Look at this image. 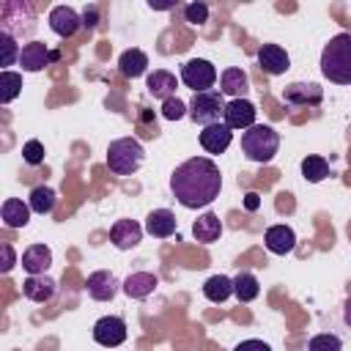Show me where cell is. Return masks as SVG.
<instances>
[{
	"instance_id": "cell-1",
	"label": "cell",
	"mask_w": 351,
	"mask_h": 351,
	"mask_svg": "<svg viewBox=\"0 0 351 351\" xmlns=\"http://www.w3.org/2000/svg\"><path fill=\"white\" fill-rule=\"evenodd\" d=\"M170 189L184 208H206L219 197L222 173L208 156H192L170 176Z\"/></svg>"
},
{
	"instance_id": "cell-2",
	"label": "cell",
	"mask_w": 351,
	"mask_h": 351,
	"mask_svg": "<svg viewBox=\"0 0 351 351\" xmlns=\"http://www.w3.org/2000/svg\"><path fill=\"white\" fill-rule=\"evenodd\" d=\"M321 74L337 85H351V36L337 33L321 52Z\"/></svg>"
},
{
	"instance_id": "cell-3",
	"label": "cell",
	"mask_w": 351,
	"mask_h": 351,
	"mask_svg": "<svg viewBox=\"0 0 351 351\" xmlns=\"http://www.w3.org/2000/svg\"><path fill=\"white\" fill-rule=\"evenodd\" d=\"M277 148H280V134L269 123H255L252 129H247L241 134V151L247 154L250 162L269 165L274 159Z\"/></svg>"
},
{
	"instance_id": "cell-4",
	"label": "cell",
	"mask_w": 351,
	"mask_h": 351,
	"mask_svg": "<svg viewBox=\"0 0 351 351\" xmlns=\"http://www.w3.org/2000/svg\"><path fill=\"white\" fill-rule=\"evenodd\" d=\"M145 159V151L140 145V140L134 137H118L107 145V167L115 173V176H132L140 170Z\"/></svg>"
},
{
	"instance_id": "cell-5",
	"label": "cell",
	"mask_w": 351,
	"mask_h": 351,
	"mask_svg": "<svg viewBox=\"0 0 351 351\" xmlns=\"http://www.w3.org/2000/svg\"><path fill=\"white\" fill-rule=\"evenodd\" d=\"M225 107H228V101L222 99L219 90L195 93L189 101V118L200 126H211V123H219V118H225Z\"/></svg>"
},
{
	"instance_id": "cell-6",
	"label": "cell",
	"mask_w": 351,
	"mask_h": 351,
	"mask_svg": "<svg viewBox=\"0 0 351 351\" xmlns=\"http://www.w3.org/2000/svg\"><path fill=\"white\" fill-rule=\"evenodd\" d=\"M181 82H184L186 88H192L195 93H206V90H211L214 82H217V69H214V63L206 60V58H192V60H186V63L181 66Z\"/></svg>"
},
{
	"instance_id": "cell-7",
	"label": "cell",
	"mask_w": 351,
	"mask_h": 351,
	"mask_svg": "<svg viewBox=\"0 0 351 351\" xmlns=\"http://www.w3.org/2000/svg\"><path fill=\"white\" fill-rule=\"evenodd\" d=\"M93 340L104 348H115L126 340V321L121 315H104L93 324Z\"/></svg>"
},
{
	"instance_id": "cell-8",
	"label": "cell",
	"mask_w": 351,
	"mask_h": 351,
	"mask_svg": "<svg viewBox=\"0 0 351 351\" xmlns=\"http://www.w3.org/2000/svg\"><path fill=\"white\" fill-rule=\"evenodd\" d=\"M255 115H258V110L250 99H230L228 107H225V126L233 129V132L236 129L247 132V129L255 126Z\"/></svg>"
},
{
	"instance_id": "cell-9",
	"label": "cell",
	"mask_w": 351,
	"mask_h": 351,
	"mask_svg": "<svg viewBox=\"0 0 351 351\" xmlns=\"http://www.w3.org/2000/svg\"><path fill=\"white\" fill-rule=\"evenodd\" d=\"M321 99H324V90L315 82H291L282 90V101L293 107H315L321 104Z\"/></svg>"
},
{
	"instance_id": "cell-10",
	"label": "cell",
	"mask_w": 351,
	"mask_h": 351,
	"mask_svg": "<svg viewBox=\"0 0 351 351\" xmlns=\"http://www.w3.org/2000/svg\"><path fill=\"white\" fill-rule=\"evenodd\" d=\"M258 66H261L266 74L280 77V74H285V71L291 69V58H288V52H285L280 44H263V47L258 49Z\"/></svg>"
},
{
	"instance_id": "cell-11",
	"label": "cell",
	"mask_w": 351,
	"mask_h": 351,
	"mask_svg": "<svg viewBox=\"0 0 351 351\" xmlns=\"http://www.w3.org/2000/svg\"><path fill=\"white\" fill-rule=\"evenodd\" d=\"M85 291H88V296L96 299V302H110V299L118 293V280H115L112 271L99 269V271L88 274V280H85Z\"/></svg>"
},
{
	"instance_id": "cell-12",
	"label": "cell",
	"mask_w": 351,
	"mask_h": 351,
	"mask_svg": "<svg viewBox=\"0 0 351 351\" xmlns=\"http://www.w3.org/2000/svg\"><path fill=\"white\" fill-rule=\"evenodd\" d=\"M52 60H58V52H49L44 41H30L22 47L19 52V66L25 71H41L44 66H49Z\"/></svg>"
},
{
	"instance_id": "cell-13",
	"label": "cell",
	"mask_w": 351,
	"mask_h": 351,
	"mask_svg": "<svg viewBox=\"0 0 351 351\" xmlns=\"http://www.w3.org/2000/svg\"><path fill=\"white\" fill-rule=\"evenodd\" d=\"M80 25H82V19H80V14H77L71 5H55V8L49 11V27H52V33L60 36V38H71Z\"/></svg>"
},
{
	"instance_id": "cell-14",
	"label": "cell",
	"mask_w": 351,
	"mask_h": 351,
	"mask_svg": "<svg viewBox=\"0 0 351 351\" xmlns=\"http://www.w3.org/2000/svg\"><path fill=\"white\" fill-rule=\"evenodd\" d=\"M230 140H233V129H228L225 121H222V123L203 126V132H200V145H203L208 154H225L228 145H230Z\"/></svg>"
},
{
	"instance_id": "cell-15",
	"label": "cell",
	"mask_w": 351,
	"mask_h": 351,
	"mask_svg": "<svg viewBox=\"0 0 351 351\" xmlns=\"http://www.w3.org/2000/svg\"><path fill=\"white\" fill-rule=\"evenodd\" d=\"M110 241L118 250H132V247H137L143 241V228L134 219H118L110 228Z\"/></svg>"
},
{
	"instance_id": "cell-16",
	"label": "cell",
	"mask_w": 351,
	"mask_h": 351,
	"mask_svg": "<svg viewBox=\"0 0 351 351\" xmlns=\"http://www.w3.org/2000/svg\"><path fill=\"white\" fill-rule=\"evenodd\" d=\"M156 285H159V277L151 274V271H134L121 282V288L129 299H145L156 291Z\"/></svg>"
},
{
	"instance_id": "cell-17",
	"label": "cell",
	"mask_w": 351,
	"mask_h": 351,
	"mask_svg": "<svg viewBox=\"0 0 351 351\" xmlns=\"http://www.w3.org/2000/svg\"><path fill=\"white\" fill-rule=\"evenodd\" d=\"M250 90V77L244 69H225L222 77H219V93L222 96H230V99H244V93Z\"/></svg>"
},
{
	"instance_id": "cell-18",
	"label": "cell",
	"mask_w": 351,
	"mask_h": 351,
	"mask_svg": "<svg viewBox=\"0 0 351 351\" xmlns=\"http://www.w3.org/2000/svg\"><path fill=\"white\" fill-rule=\"evenodd\" d=\"M178 228V219L170 208H154L148 217H145V230L154 236V239H167L173 236Z\"/></svg>"
},
{
	"instance_id": "cell-19",
	"label": "cell",
	"mask_w": 351,
	"mask_h": 351,
	"mask_svg": "<svg viewBox=\"0 0 351 351\" xmlns=\"http://www.w3.org/2000/svg\"><path fill=\"white\" fill-rule=\"evenodd\" d=\"M145 88H148V93H151L154 99H162V101H167L170 96H176L178 80H176V74H173V71H167V69H156L154 74H148V80H145Z\"/></svg>"
},
{
	"instance_id": "cell-20",
	"label": "cell",
	"mask_w": 351,
	"mask_h": 351,
	"mask_svg": "<svg viewBox=\"0 0 351 351\" xmlns=\"http://www.w3.org/2000/svg\"><path fill=\"white\" fill-rule=\"evenodd\" d=\"M192 236H195V241H200V244H214V241L222 236V222H219V217H217L214 211L200 214V217L192 222Z\"/></svg>"
},
{
	"instance_id": "cell-21",
	"label": "cell",
	"mask_w": 351,
	"mask_h": 351,
	"mask_svg": "<svg viewBox=\"0 0 351 351\" xmlns=\"http://www.w3.org/2000/svg\"><path fill=\"white\" fill-rule=\"evenodd\" d=\"M263 241H266V250H269V252H274V255H288V252L293 250V244H296V233H293L288 225H271V228L266 230Z\"/></svg>"
},
{
	"instance_id": "cell-22",
	"label": "cell",
	"mask_w": 351,
	"mask_h": 351,
	"mask_svg": "<svg viewBox=\"0 0 351 351\" xmlns=\"http://www.w3.org/2000/svg\"><path fill=\"white\" fill-rule=\"evenodd\" d=\"M22 293L30 299V302H49L55 296V280L47 277V274H30L25 282H22Z\"/></svg>"
},
{
	"instance_id": "cell-23",
	"label": "cell",
	"mask_w": 351,
	"mask_h": 351,
	"mask_svg": "<svg viewBox=\"0 0 351 351\" xmlns=\"http://www.w3.org/2000/svg\"><path fill=\"white\" fill-rule=\"evenodd\" d=\"M52 263V250L47 244H30L25 252H22V269L27 274H44Z\"/></svg>"
},
{
	"instance_id": "cell-24",
	"label": "cell",
	"mask_w": 351,
	"mask_h": 351,
	"mask_svg": "<svg viewBox=\"0 0 351 351\" xmlns=\"http://www.w3.org/2000/svg\"><path fill=\"white\" fill-rule=\"evenodd\" d=\"M118 69H121L123 77L137 80V77H143L145 69H148V55H145L143 49H126V52H121V58H118Z\"/></svg>"
},
{
	"instance_id": "cell-25",
	"label": "cell",
	"mask_w": 351,
	"mask_h": 351,
	"mask_svg": "<svg viewBox=\"0 0 351 351\" xmlns=\"http://www.w3.org/2000/svg\"><path fill=\"white\" fill-rule=\"evenodd\" d=\"M0 217H3L5 228H25L30 222V206L22 203L19 197H8L0 208Z\"/></svg>"
},
{
	"instance_id": "cell-26",
	"label": "cell",
	"mask_w": 351,
	"mask_h": 351,
	"mask_svg": "<svg viewBox=\"0 0 351 351\" xmlns=\"http://www.w3.org/2000/svg\"><path fill=\"white\" fill-rule=\"evenodd\" d=\"M230 293H233V280L225 277V274H214V277H208V280L203 282V296H206L208 302H214V304L225 302Z\"/></svg>"
},
{
	"instance_id": "cell-27",
	"label": "cell",
	"mask_w": 351,
	"mask_h": 351,
	"mask_svg": "<svg viewBox=\"0 0 351 351\" xmlns=\"http://www.w3.org/2000/svg\"><path fill=\"white\" fill-rule=\"evenodd\" d=\"M233 293H236L239 302H252V299H258V293H261L258 277L250 274V271H239V274L233 277Z\"/></svg>"
},
{
	"instance_id": "cell-28",
	"label": "cell",
	"mask_w": 351,
	"mask_h": 351,
	"mask_svg": "<svg viewBox=\"0 0 351 351\" xmlns=\"http://www.w3.org/2000/svg\"><path fill=\"white\" fill-rule=\"evenodd\" d=\"M326 176H329V162H326L324 156L310 154V156L302 159V178H304V181L318 184V181H324Z\"/></svg>"
},
{
	"instance_id": "cell-29",
	"label": "cell",
	"mask_w": 351,
	"mask_h": 351,
	"mask_svg": "<svg viewBox=\"0 0 351 351\" xmlns=\"http://www.w3.org/2000/svg\"><path fill=\"white\" fill-rule=\"evenodd\" d=\"M22 93V74H16V71H0V101L3 104H11L16 96Z\"/></svg>"
},
{
	"instance_id": "cell-30",
	"label": "cell",
	"mask_w": 351,
	"mask_h": 351,
	"mask_svg": "<svg viewBox=\"0 0 351 351\" xmlns=\"http://www.w3.org/2000/svg\"><path fill=\"white\" fill-rule=\"evenodd\" d=\"M27 206L33 214H49L55 208V189L52 186H36L27 197Z\"/></svg>"
},
{
	"instance_id": "cell-31",
	"label": "cell",
	"mask_w": 351,
	"mask_h": 351,
	"mask_svg": "<svg viewBox=\"0 0 351 351\" xmlns=\"http://www.w3.org/2000/svg\"><path fill=\"white\" fill-rule=\"evenodd\" d=\"M0 49H3V58H0V63L5 66V71H8V66H14L16 60H19V47H16V38L8 33V30H0Z\"/></svg>"
},
{
	"instance_id": "cell-32",
	"label": "cell",
	"mask_w": 351,
	"mask_h": 351,
	"mask_svg": "<svg viewBox=\"0 0 351 351\" xmlns=\"http://www.w3.org/2000/svg\"><path fill=\"white\" fill-rule=\"evenodd\" d=\"M307 351H343V340H340L337 335H329V332H324V335H315V337H310V343H307Z\"/></svg>"
},
{
	"instance_id": "cell-33",
	"label": "cell",
	"mask_w": 351,
	"mask_h": 351,
	"mask_svg": "<svg viewBox=\"0 0 351 351\" xmlns=\"http://www.w3.org/2000/svg\"><path fill=\"white\" fill-rule=\"evenodd\" d=\"M184 115H189V104L181 101L178 96H170L167 101H162V118H167V121H181Z\"/></svg>"
},
{
	"instance_id": "cell-34",
	"label": "cell",
	"mask_w": 351,
	"mask_h": 351,
	"mask_svg": "<svg viewBox=\"0 0 351 351\" xmlns=\"http://www.w3.org/2000/svg\"><path fill=\"white\" fill-rule=\"evenodd\" d=\"M184 19H186L189 25H203V22H208V5L200 3V0L184 5Z\"/></svg>"
},
{
	"instance_id": "cell-35",
	"label": "cell",
	"mask_w": 351,
	"mask_h": 351,
	"mask_svg": "<svg viewBox=\"0 0 351 351\" xmlns=\"http://www.w3.org/2000/svg\"><path fill=\"white\" fill-rule=\"evenodd\" d=\"M22 159L27 162V165H41L44 162V145L38 143V140H27L25 145H22Z\"/></svg>"
},
{
	"instance_id": "cell-36",
	"label": "cell",
	"mask_w": 351,
	"mask_h": 351,
	"mask_svg": "<svg viewBox=\"0 0 351 351\" xmlns=\"http://www.w3.org/2000/svg\"><path fill=\"white\" fill-rule=\"evenodd\" d=\"M0 252H3V266H0V271H3V274H8V271L14 269V263H16L14 247H11L8 241H3V244H0Z\"/></svg>"
},
{
	"instance_id": "cell-37",
	"label": "cell",
	"mask_w": 351,
	"mask_h": 351,
	"mask_svg": "<svg viewBox=\"0 0 351 351\" xmlns=\"http://www.w3.org/2000/svg\"><path fill=\"white\" fill-rule=\"evenodd\" d=\"M233 351H271V348H269V343H263V340H255V337H252V340H241Z\"/></svg>"
},
{
	"instance_id": "cell-38",
	"label": "cell",
	"mask_w": 351,
	"mask_h": 351,
	"mask_svg": "<svg viewBox=\"0 0 351 351\" xmlns=\"http://www.w3.org/2000/svg\"><path fill=\"white\" fill-rule=\"evenodd\" d=\"M96 22H99V11H96V5H88V8L82 11V27H85V30H93Z\"/></svg>"
},
{
	"instance_id": "cell-39",
	"label": "cell",
	"mask_w": 351,
	"mask_h": 351,
	"mask_svg": "<svg viewBox=\"0 0 351 351\" xmlns=\"http://www.w3.org/2000/svg\"><path fill=\"white\" fill-rule=\"evenodd\" d=\"M244 206H247L250 211H255V208L261 206V197H258L255 192H247V195H244Z\"/></svg>"
}]
</instances>
